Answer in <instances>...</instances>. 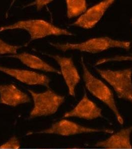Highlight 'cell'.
I'll return each mask as SVG.
<instances>
[{
  "label": "cell",
  "instance_id": "obj_7",
  "mask_svg": "<svg viewBox=\"0 0 132 149\" xmlns=\"http://www.w3.org/2000/svg\"><path fill=\"white\" fill-rule=\"evenodd\" d=\"M114 0H105L87 9L71 26L89 29L98 24L107 10L114 3Z\"/></svg>",
  "mask_w": 132,
  "mask_h": 149
},
{
  "label": "cell",
  "instance_id": "obj_18",
  "mask_svg": "<svg viewBox=\"0 0 132 149\" xmlns=\"http://www.w3.org/2000/svg\"><path fill=\"white\" fill-rule=\"evenodd\" d=\"M52 1H53L51 0H37L32 2V3H29L27 5V7L34 6H36L38 10H40L42 9L43 7L47 5Z\"/></svg>",
  "mask_w": 132,
  "mask_h": 149
},
{
  "label": "cell",
  "instance_id": "obj_1",
  "mask_svg": "<svg viewBox=\"0 0 132 149\" xmlns=\"http://www.w3.org/2000/svg\"><path fill=\"white\" fill-rule=\"evenodd\" d=\"M52 46L63 52L68 50H78L81 52L95 54L111 48H122L126 50L130 49L131 43L128 41L112 39L109 37H95L78 43H50Z\"/></svg>",
  "mask_w": 132,
  "mask_h": 149
},
{
  "label": "cell",
  "instance_id": "obj_10",
  "mask_svg": "<svg viewBox=\"0 0 132 149\" xmlns=\"http://www.w3.org/2000/svg\"><path fill=\"white\" fill-rule=\"evenodd\" d=\"M0 71L30 86H42L49 88L50 80L47 76L36 72L0 66Z\"/></svg>",
  "mask_w": 132,
  "mask_h": 149
},
{
  "label": "cell",
  "instance_id": "obj_6",
  "mask_svg": "<svg viewBox=\"0 0 132 149\" xmlns=\"http://www.w3.org/2000/svg\"><path fill=\"white\" fill-rule=\"evenodd\" d=\"M40 134H56L62 136H69L78 134L104 133L112 134L114 131L107 128H97L81 125L72 121L63 119L53 124L51 127L36 132Z\"/></svg>",
  "mask_w": 132,
  "mask_h": 149
},
{
  "label": "cell",
  "instance_id": "obj_17",
  "mask_svg": "<svg viewBox=\"0 0 132 149\" xmlns=\"http://www.w3.org/2000/svg\"><path fill=\"white\" fill-rule=\"evenodd\" d=\"M20 143L19 139L15 136L10 138L9 140L0 145V149H19Z\"/></svg>",
  "mask_w": 132,
  "mask_h": 149
},
{
  "label": "cell",
  "instance_id": "obj_14",
  "mask_svg": "<svg viewBox=\"0 0 132 149\" xmlns=\"http://www.w3.org/2000/svg\"><path fill=\"white\" fill-rule=\"evenodd\" d=\"M66 2L68 19L81 16L87 10L88 4L85 0H67Z\"/></svg>",
  "mask_w": 132,
  "mask_h": 149
},
{
  "label": "cell",
  "instance_id": "obj_12",
  "mask_svg": "<svg viewBox=\"0 0 132 149\" xmlns=\"http://www.w3.org/2000/svg\"><path fill=\"white\" fill-rule=\"evenodd\" d=\"M31 98L14 84L0 85V103L12 107L28 103Z\"/></svg>",
  "mask_w": 132,
  "mask_h": 149
},
{
  "label": "cell",
  "instance_id": "obj_13",
  "mask_svg": "<svg viewBox=\"0 0 132 149\" xmlns=\"http://www.w3.org/2000/svg\"><path fill=\"white\" fill-rule=\"evenodd\" d=\"M7 57L14 58L19 59L24 65L31 69L38 70L46 72L55 73L61 74V72L46 62L43 61L38 56L26 52L21 53L20 54L11 55Z\"/></svg>",
  "mask_w": 132,
  "mask_h": 149
},
{
  "label": "cell",
  "instance_id": "obj_8",
  "mask_svg": "<svg viewBox=\"0 0 132 149\" xmlns=\"http://www.w3.org/2000/svg\"><path fill=\"white\" fill-rule=\"evenodd\" d=\"M52 58L59 65L61 74L63 76L65 82L68 87L69 95L75 97L76 88L80 83L81 77L73 59L71 57H62L59 55L46 54Z\"/></svg>",
  "mask_w": 132,
  "mask_h": 149
},
{
  "label": "cell",
  "instance_id": "obj_20",
  "mask_svg": "<svg viewBox=\"0 0 132 149\" xmlns=\"http://www.w3.org/2000/svg\"><path fill=\"white\" fill-rule=\"evenodd\" d=\"M131 22H132V20H131Z\"/></svg>",
  "mask_w": 132,
  "mask_h": 149
},
{
  "label": "cell",
  "instance_id": "obj_3",
  "mask_svg": "<svg viewBox=\"0 0 132 149\" xmlns=\"http://www.w3.org/2000/svg\"><path fill=\"white\" fill-rule=\"evenodd\" d=\"M22 29L28 32L31 40L41 39L48 36H72L73 33L66 29L54 26L41 19L20 20L15 24L0 27V32L8 30Z\"/></svg>",
  "mask_w": 132,
  "mask_h": 149
},
{
  "label": "cell",
  "instance_id": "obj_16",
  "mask_svg": "<svg viewBox=\"0 0 132 149\" xmlns=\"http://www.w3.org/2000/svg\"><path fill=\"white\" fill-rule=\"evenodd\" d=\"M122 61H132V55L124 56V55H117L112 57L102 58L98 60L95 64V66L104 64L110 62H122Z\"/></svg>",
  "mask_w": 132,
  "mask_h": 149
},
{
  "label": "cell",
  "instance_id": "obj_19",
  "mask_svg": "<svg viewBox=\"0 0 132 149\" xmlns=\"http://www.w3.org/2000/svg\"><path fill=\"white\" fill-rule=\"evenodd\" d=\"M76 149V148H73V149Z\"/></svg>",
  "mask_w": 132,
  "mask_h": 149
},
{
  "label": "cell",
  "instance_id": "obj_4",
  "mask_svg": "<svg viewBox=\"0 0 132 149\" xmlns=\"http://www.w3.org/2000/svg\"><path fill=\"white\" fill-rule=\"evenodd\" d=\"M96 71L112 86L117 97L132 103V69H96Z\"/></svg>",
  "mask_w": 132,
  "mask_h": 149
},
{
  "label": "cell",
  "instance_id": "obj_5",
  "mask_svg": "<svg viewBox=\"0 0 132 149\" xmlns=\"http://www.w3.org/2000/svg\"><path fill=\"white\" fill-rule=\"evenodd\" d=\"M33 101V107L30 112L29 118L53 115L57 112L65 100V97L56 93L51 89L42 93L28 90Z\"/></svg>",
  "mask_w": 132,
  "mask_h": 149
},
{
  "label": "cell",
  "instance_id": "obj_2",
  "mask_svg": "<svg viewBox=\"0 0 132 149\" xmlns=\"http://www.w3.org/2000/svg\"><path fill=\"white\" fill-rule=\"evenodd\" d=\"M81 62L85 88L94 97L108 107L115 115L119 123L123 125L124 119L117 107L112 91L104 83L92 74L86 67L83 57L81 58Z\"/></svg>",
  "mask_w": 132,
  "mask_h": 149
},
{
  "label": "cell",
  "instance_id": "obj_9",
  "mask_svg": "<svg viewBox=\"0 0 132 149\" xmlns=\"http://www.w3.org/2000/svg\"><path fill=\"white\" fill-rule=\"evenodd\" d=\"M76 117L85 120H93L103 117L101 109L88 97L85 91L78 104L69 111L66 112L63 118Z\"/></svg>",
  "mask_w": 132,
  "mask_h": 149
},
{
  "label": "cell",
  "instance_id": "obj_15",
  "mask_svg": "<svg viewBox=\"0 0 132 149\" xmlns=\"http://www.w3.org/2000/svg\"><path fill=\"white\" fill-rule=\"evenodd\" d=\"M22 46L10 44L0 38V55L10 54L15 55L17 54V50Z\"/></svg>",
  "mask_w": 132,
  "mask_h": 149
},
{
  "label": "cell",
  "instance_id": "obj_11",
  "mask_svg": "<svg viewBox=\"0 0 132 149\" xmlns=\"http://www.w3.org/2000/svg\"><path fill=\"white\" fill-rule=\"evenodd\" d=\"M132 132V126L123 128L113 133L107 139L99 141L95 144V146L105 149H132L131 142Z\"/></svg>",
  "mask_w": 132,
  "mask_h": 149
}]
</instances>
